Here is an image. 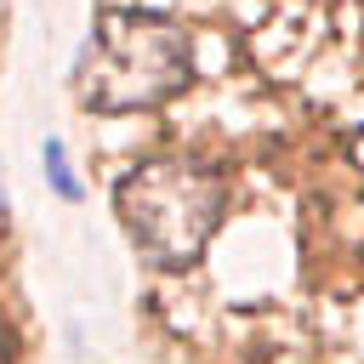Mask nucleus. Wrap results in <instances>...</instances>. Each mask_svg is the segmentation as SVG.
Here are the masks:
<instances>
[{
  "label": "nucleus",
  "mask_w": 364,
  "mask_h": 364,
  "mask_svg": "<svg viewBox=\"0 0 364 364\" xmlns=\"http://www.w3.org/2000/svg\"><path fill=\"white\" fill-rule=\"evenodd\" d=\"M193 80V40L159 11H102L74 63V91L97 114L159 108Z\"/></svg>",
  "instance_id": "f257e3e1"
},
{
  "label": "nucleus",
  "mask_w": 364,
  "mask_h": 364,
  "mask_svg": "<svg viewBox=\"0 0 364 364\" xmlns=\"http://www.w3.org/2000/svg\"><path fill=\"white\" fill-rule=\"evenodd\" d=\"M222 176L188 159H148L119 176L114 205L125 222V239L154 267H182L205 250V239L222 222Z\"/></svg>",
  "instance_id": "f03ea898"
},
{
  "label": "nucleus",
  "mask_w": 364,
  "mask_h": 364,
  "mask_svg": "<svg viewBox=\"0 0 364 364\" xmlns=\"http://www.w3.org/2000/svg\"><path fill=\"white\" fill-rule=\"evenodd\" d=\"M46 182L63 193V199H80V182H74V171H68V148H63V136H46Z\"/></svg>",
  "instance_id": "7ed1b4c3"
},
{
  "label": "nucleus",
  "mask_w": 364,
  "mask_h": 364,
  "mask_svg": "<svg viewBox=\"0 0 364 364\" xmlns=\"http://www.w3.org/2000/svg\"><path fill=\"white\" fill-rule=\"evenodd\" d=\"M0 210H6V188H0Z\"/></svg>",
  "instance_id": "20e7f679"
}]
</instances>
